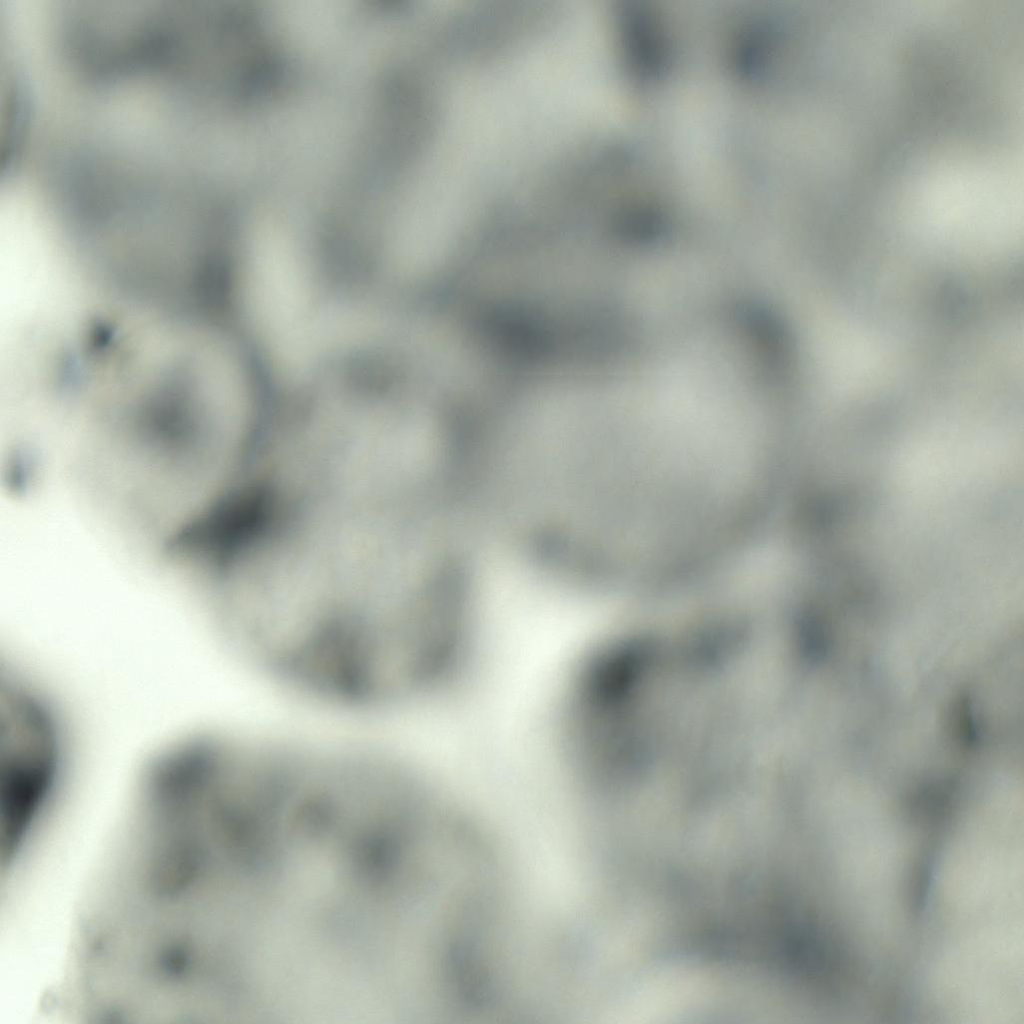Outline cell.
I'll return each mask as SVG.
<instances>
[{
	"label": "cell",
	"instance_id": "6da1fadb",
	"mask_svg": "<svg viewBox=\"0 0 1024 1024\" xmlns=\"http://www.w3.org/2000/svg\"><path fill=\"white\" fill-rule=\"evenodd\" d=\"M54 716L36 696L8 687L0 706V826L8 848L24 840L58 779L61 743Z\"/></svg>",
	"mask_w": 1024,
	"mask_h": 1024
}]
</instances>
